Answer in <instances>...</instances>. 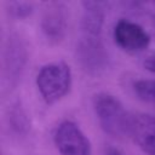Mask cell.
<instances>
[{"label": "cell", "mask_w": 155, "mask_h": 155, "mask_svg": "<svg viewBox=\"0 0 155 155\" xmlns=\"http://www.w3.org/2000/svg\"><path fill=\"white\" fill-rule=\"evenodd\" d=\"M41 29L45 36L52 42H58L64 38L67 15L62 4H51L47 6L42 15Z\"/></svg>", "instance_id": "6"}, {"label": "cell", "mask_w": 155, "mask_h": 155, "mask_svg": "<svg viewBox=\"0 0 155 155\" xmlns=\"http://www.w3.org/2000/svg\"><path fill=\"white\" fill-rule=\"evenodd\" d=\"M53 143L61 155H92L91 144L82 130L73 121H62L53 132Z\"/></svg>", "instance_id": "3"}, {"label": "cell", "mask_w": 155, "mask_h": 155, "mask_svg": "<svg viewBox=\"0 0 155 155\" xmlns=\"http://www.w3.org/2000/svg\"><path fill=\"white\" fill-rule=\"evenodd\" d=\"M85 7V13L82 17V30L85 35L99 38L102 25H103V8L101 2L87 1L82 4Z\"/></svg>", "instance_id": "8"}, {"label": "cell", "mask_w": 155, "mask_h": 155, "mask_svg": "<svg viewBox=\"0 0 155 155\" xmlns=\"http://www.w3.org/2000/svg\"><path fill=\"white\" fill-rule=\"evenodd\" d=\"M134 94L143 102L155 103V80L139 79L133 82Z\"/></svg>", "instance_id": "9"}, {"label": "cell", "mask_w": 155, "mask_h": 155, "mask_svg": "<svg viewBox=\"0 0 155 155\" xmlns=\"http://www.w3.org/2000/svg\"><path fill=\"white\" fill-rule=\"evenodd\" d=\"M103 48L104 47L97 36L85 35L79 45V57L84 68L91 71L103 69L107 58Z\"/></svg>", "instance_id": "7"}, {"label": "cell", "mask_w": 155, "mask_h": 155, "mask_svg": "<svg viewBox=\"0 0 155 155\" xmlns=\"http://www.w3.org/2000/svg\"><path fill=\"white\" fill-rule=\"evenodd\" d=\"M105 155H124L119 149L114 148V147H108L105 149Z\"/></svg>", "instance_id": "11"}, {"label": "cell", "mask_w": 155, "mask_h": 155, "mask_svg": "<svg viewBox=\"0 0 155 155\" xmlns=\"http://www.w3.org/2000/svg\"><path fill=\"white\" fill-rule=\"evenodd\" d=\"M128 134L148 155H155V116L139 113L131 116Z\"/></svg>", "instance_id": "5"}, {"label": "cell", "mask_w": 155, "mask_h": 155, "mask_svg": "<svg viewBox=\"0 0 155 155\" xmlns=\"http://www.w3.org/2000/svg\"><path fill=\"white\" fill-rule=\"evenodd\" d=\"M93 109L98 122L105 133L114 137L128 133L131 116L115 96L98 93L93 99Z\"/></svg>", "instance_id": "2"}, {"label": "cell", "mask_w": 155, "mask_h": 155, "mask_svg": "<svg viewBox=\"0 0 155 155\" xmlns=\"http://www.w3.org/2000/svg\"><path fill=\"white\" fill-rule=\"evenodd\" d=\"M115 44L128 53H138L150 44V35L138 23L128 19H120L113 30Z\"/></svg>", "instance_id": "4"}, {"label": "cell", "mask_w": 155, "mask_h": 155, "mask_svg": "<svg viewBox=\"0 0 155 155\" xmlns=\"http://www.w3.org/2000/svg\"><path fill=\"white\" fill-rule=\"evenodd\" d=\"M144 68L148 70V71H151V73H155V54H151L149 56L145 61H144Z\"/></svg>", "instance_id": "10"}, {"label": "cell", "mask_w": 155, "mask_h": 155, "mask_svg": "<svg viewBox=\"0 0 155 155\" xmlns=\"http://www.w3.org/2000/svg\"><path fill=\"white\" fill-rule=\"evenodd\" d=\"M36 88L46 104L62 99L71 87V70L64 62H52L40 68L35 79Z\"/></svg>", "instance_id": "1"}]
</instances>
